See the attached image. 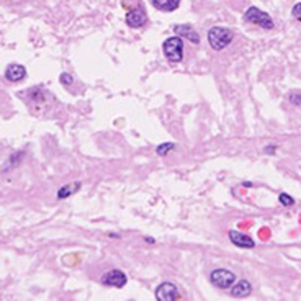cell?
Returning <instances> with one entry per match:
<instances>
[{
    "instance_id": "6da1fadb",
    "label": "cell",
    "mask_w": 301,
    "mask_h": 301,
    "mask_svg": "<svg viewBox=\"0 0 301 301\" xmlns=\"http://www.w3.org/2000/svg\"><path fill=\"white\" fill-rule=\"evenodd\" d=\"M232 41V31L224 26H213L208 31V43L214 51H221Z\"/></svg>"
},
{
    "instance_id": "7a4b0ae2",
    "label": "cell",
    "mask_w": 301,
    "mask_h": 301,
    "mask_svg": "<svg viewBox=\"0 0 301 301\" xmlns=\"http://www.w3.org/2000/svg\"><path fill=\"white\" fill-rule=\"evenodd\" d=\"M164 54L170 62H180L183 59V41L180 36H172L164 41Z\"/></svg>"
},
{
    "instance_id": "3957f363",
    "label": "cell",
    "mask_w": 301,
    "mask_h": 301,
    "mask_svg": "<svg viewBox=\"0 0 301 301\" xmlns=\"http://www.w3.org/2000/svg\"><path fill=\"white\" fill-rule=\"evenodd\" d=\"M244 20L249 21V23L252 25H259L262 26L265 30H272L273 28V21L270 18V15L268 13L262 12L260 8L257 7H249L244 13Z\"/></svg>"
},
{
    "instance_id": "277c9868",
    "label": "cell",
    "mask_w": 301,
    "mask_h": 301,
    "mask_svg": "<svg viewBox=\"0 0 301 301\" xmlns=\"http://www.w3.org/2000/svg\"><path fill=\"white\" fill-rule=\"evenodd\" d=\"M210 280L214 286L221 290L226 288H232L236 283V275L231 270H226V268H216V270L211 272Z\"/></svg>"
},
{
    "instance_id": "5b68a950",
    "label": "cell",
    "mask_w": 301,
    "mask_h": 301,
    "mask_svg": "<svg viewBox=\"0 0 301 301\" xmlns=\"http://www.w3.org/2000/svg\"><path fill=\"white\" fill-rule=\"evenodd\" d=\"M156 300L157 301H177L178 300V288L170 282L160 283L156 288Z\"/></svg>"
},
{
    "instance_id": "8992f818",
    "label": "cell",
    "mask_w": 301,
    "mask_h": 301,
    "mask_svg": "<svg viewBox=\"0 0 301 301\" xmlns=\"http://www.w3.org/2000/svg\"><path fill=\"white\" fill-rule=\"evenodd\" d=\"M128 282L126 275L123 272L118 270V268H113V270H108L105 275L102 277V283L103 285H108V286H115V288H121L124 286Z\"/></svg>"
},
{
    "instance_id": "52a82bcc",
    "label": "cell",
    "mask_w": 301,
    "mask_h": 301,
    "mask_svg": "<svg viewBox=\"0 0 301 301\" xmlns=\"http://www.w3.org/2000/svg\"><path fill=\"white\" fill-rule=\"evenodd\" d=\"M147 20V15L142 8H131L128 13H126V23L131 26V28H139L146 23Z\"/></svg>"
},
{
    "instance_id": "ba28073f",
    "label": "cell",
    "mask_w": 301,
    "mask_h": 301,
    "mask_svg": "<svg viewBox=\"0 0 301 301\" xmlns=\"http://www.w3.org/2000/svg\"><path fill=\"white\" fill-rule=\"evenodd\" d=\"M5 77L10 82H20L26 77V69L21 64H10L5 69Z\"/></svg>"
},
{
    "instance_id": "9c48e42d",
    "label": "cell",
    "mask_w": 301,
    "mask_h": 301,
    "mask_svg": "<svg viewBox=\"0 0 301 301\" xmlns=\"http://www.w3.org/2000/svg\"><path fill=\"white\" fill-rule=\"evenodd\" d=\"M229 239H231V242L237 247H246V249H252V247L255 246V242L250 239L249 236L242 234V232L239 231H229Z\"/></svg>"
},
{
    "instance_id": "30bf717a",
    "label": "cell",
    "mask_w": 301,
    "mask_h": 301,
    "mask_svg": "<svg viewBox=\"0 0 301 301\" xmlns=\"http://www.w3.org/2000/svg\"><path fill=\"white\" fill-rule=\"evenodd\" d=\"M252 293V285H250L247 280H239L234 283V286L231 288V295L236 296V298H246V296H249Z\"/></svg>"
},
{
    "instance_id": "8fae6325",
    "label": "cell",
    "mask_w": 301,
    "mask_h": 301,
    "mask_svg": "<svg viewBox=\"0 0 301 301\" xmlns=\"http://www.w3.org/2000/svg\"><path fill=\"white\" fill-rule=\"evenodd\" d=\"M151 3L159 10H165V12H172L177 10L180 7V2L178 0H151Z\"/></svg>"
},
{
    "instance_id": "7c38bea8",
    "label": "cell",
    "mask_w": 301,
    "mask_h": 301,
    "mask_svg": "<svg viewBox=\"0 0 301 301\" xmlns=\"http://www.w3.org/2000/svg\"><path fill=\"white\" fill-rule=\"evenodd\" d=\"M80 188V182H75V183H69V185H64L59 188V192H57V198H67V196H71L72 193H75Z\"/></svg>"
},
{
    "instance_id": "4fadbf2b",
    "label": "cell",
    "mask_w": 301,
    "mask_h": 301,
    "mask_svg": "<svg viewBox=\"0 0 301 301\" xmlns=\"http://www.w3.org/2000/svg\"><path fill=\"white\" fill-rule=\"evenodd\" d=\"M177 30H178V31H185V33H183V35H185V36H187L188 39H190V41L195 43V44L200 41L198 35H196L193 30H190V26H177Z\"/></svg>"
},
{
    "instance_id": "5bb4252c",
    "label": "cell",
    "mask_w": 301,
    "mask_h": 301,
    "mask_svg": "<svg viewBox=\"0 0 301 301\" xmlns=\"http://www.w3.org/2000/svg\"><path fill=\"white\" fill-rule=\"evenodd\" d=\"M288 98H290V102L293 103V105L301 106V90H293L288 95Z\"/></svg>"
},
{
    "instance_id": "9a60e30c",
    "label": "cell",
    "mask_w": 301,
    "mask_h": 301,
    "mask_svg": "<svg viewBox=\"0 0 301 301\" xmlns=\"http://www.w3.org/2000/svg\"><path fill=\"white\" fill-rule=\"evenodd\" d=\"M175 147V144L174 142H167V144H160V146H157V154L159 156H164V154H167V152L170 151V149H174Z\"/></svg>"
},
{
    "instance_id": "2e32d148",
    "label": "cell",
    "mask_w": 301,
    "mask_h": 301,
    "mask_svg": "<svg viewBox=\"0 0 301 301\" xmlns=\"http://www.w3.org/2000/svg\"><path fill=\"white\" fill-rule=\"evenodd\" d=\"M278 200H280V203L283 206H291L295 203V200L291 198L290 195H286V193H280V196H278Z\"/></svg>"
},
{
    "instance_id": "e0dca14e",
    "label": "cell",
    "mask_w": 301,
    "mask_h": 301,
    "mask_svg": "<svg viewBox=\"0 0 301 301\" xmlns=\"http://www.w3.org/2000/svg\"><path fill=\"white\" fill-rule=\"evenodd\" d=\"M59 80H61V84H64V85H71L72 84V75L71 74H67V72H64V74H61V77H59Z\"/></svg>"
},
{
    "instance_id": "ac0fdd59",
    "label": "cell",
    "mask_w": 301,
    "mask_h": 301,
    "mask_svg": "<svg viewBox=\"0 0 301 301\" xmlns=\"http://www.w3.org/2000/svg\"><path fill=\"white\" fill-rule=\"evenodd\" d=\"M291 13H293V17H295L296 20L301 21V2L296 3V5L293 7V10H291Z\"/></svg>"
}]
</instances>
